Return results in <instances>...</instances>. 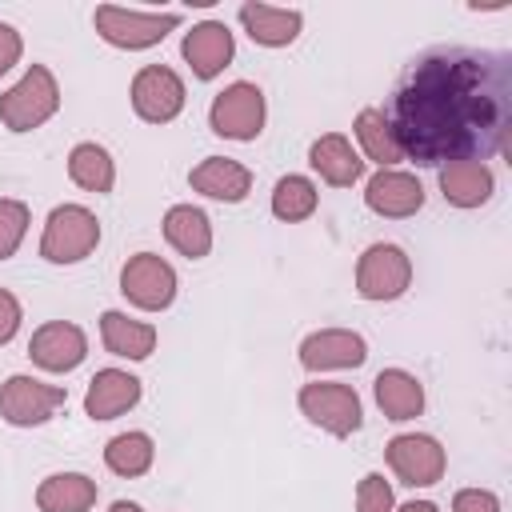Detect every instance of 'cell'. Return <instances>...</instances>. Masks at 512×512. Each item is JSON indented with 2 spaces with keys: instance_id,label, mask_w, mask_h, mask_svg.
I'll list each match as a JSON object with an SVG mask.
<instances>
[{
  "instance_id": "obj_24",
  "label": "cell",
  "mask_w": 512,
  "mask_h": 512,
  "mask_svg": "<svg viewBox=\"0 0 512 512\" xmlns=\"http://www.w3.org/2000/svg\"><path fill=\"white\" fill-rule=\"evenodd\" d=\"M96 480L84 472H52L36 488V508L40 512H92L96 504Z\"/></svg>"
},
{
  "instance_id": "obj_11",
  "label": "cell",
  "mask_w": 512,
  "mask_h": 512,
  "mask_svg": "<svg viewBox=\"0 0 512 512\" xmlns=\"http://www.w3.org/2000/svg\"><path fill=\"white\" fill-rule=\"evenodd\" d=\"M128 96H132L136 116L148 120V124H172V120L184 112V100H188L184 80H180L168 64H144V68L132 76Z\"/></svg>"
},
{
  "instance_id": "obj_32",
  "label": "cell",
  "mask_w": 512,
  "mask_h": 512,
  "mask_svg": "<svg viewBox=\"0 0 512 512\" xmlns=\"http://www.w3.org/2000/svg\"><path fill=\"white\" fill-rule=\"evenodd\" d=\"M20 320H24L20 300H16L8 288H0V344H8V340L20 332Z\"/></svg>"
},
{
  "instance_id": "obj_28",
  "label": "cell",
  "mask_w": 512,
  "mask_h": 512,
  "mask_svg": "<svg viewBox=\"0 0 512 512\" xmlns=\"http://www.w3.org/2000/svg\"><path fill=\"white\" fill-rule=\"evenodd\" d=\"M316 204H320V192H316V184H312L308 176L288 172V176H280L276 188H272V216L284 220V224L308 220V216L316 212Z\"/></svg>"
},
{
  "instance_id": "obj_20",
  "label": "cell",
  "mask_w": 512,
  "mask_h": 512,
  "mask_svg": "<svg viewBox=\"0 0 512 512\" xmlns=\"http://www.w3.org/2000/svg\"><path fill=\"white\" fill-rule=\"evenodd\" d=\"M100 344L120 360H148L156 352V324L108 308L100 312Z\"/></svg>"
},
{
  "instance_id": "obj_29",
  "label": "cell",
  "mask_w": 512,
  "mask_h": 512,
  "mask_svg": "<svg viewBox=\"0 0 512 512\" xmlns=\"http://www.w3.org/2000/svg\"><path fill=\"white\" fill-rule=\"evenodd\" d=\"M28 220H32V212H28L24 200L0 196V260L16 256V248H20L24 236H28Z\"/></svg>"
},
{
  "instance_id": "obj_27",
  "label": "cell",
  "mask_w": 512,
  "mask_h": 512,
  "mask_svg": "<svg viewBox=\"0 0 512 512\" xmlns=\"http://www.w3.org/2000/svg\"><path fill=\"white\" fill-rule=\"evenodd\" d=\"M152 460H156V444H152V436L148 432H120V436H112L108 444H104V464H108V472H116V476H124V480H136V476H144L148 468H152Z\"/></svg>"
},
{
  "instance_id": "obj_18",
  "label": "cell",
  "mask_w": 512,
  "mask_h": 512,
  "mask_svg": "<svg viewBox=\"0 0 512 512\" xmlns=\"http://www.w3.org/2000/svg\"><path fill=\"white\" fill-rule=\"evenodd\" d=\"M188 184L192 192L208 196V200H220V204H240L248 200L252 192V172L248 164L232 160V156H204L192 172H188Z\"/></svg>"
},
{
  "instance_id": "obj_15",
  "label": "cell",
  "mask_w": 512,
  "mask_h": 512,
  "mask_svg": "<svg viewBox=\"0 0 512 512\" xmlns=\"http://www.w3.org/2000/svg\"><path fill=\"white\" fill-rule=\"evenodd\" d=\"M180 56L188 60L192 76L216 80V76L232 64V56H236V36H232V28H228L224 20H200V24H192V28L184 32Z\"/></svg>"
},
{
  "instance_id": "obj_4",
  "label": "cell",
  "mask_w": 512,
  "mask_h": 512,
  "mask_svg": "<svg viewBox=\"0 0 512 512\" xmlns=\"http://www.w3.org/2000/svg\"><path fill=\"white\" fill-rule=\"evenodd\" d=\"M92 24L104 44L124 48V52H144L160 44L172 28H180V12H144V8H124V4H100L92 12Z\"/></svg>"
},
{
  "instance_id": "obj_1",
  "label": "cell",
  "mask_w": 512,
  "mask_h": 512,
  "mask_svg": "<svg viewBox=\"0 0 512 512\" xmlns=\"http://www.w3.org/2000/svg\"><path fill=\"white\" fill-rule=\"evenodd\" d=\"M400 156L424 168L504 152L512 132V56L480 48H432L384 108Z\"/></svg>"
},
{
  "instance_id": "obj_21",
  "label": "cell",
  "mask_w": 512,
  "mask_h": 512,
  "mask_svg": "<svg viewBox=\"0 0 512 512\" xmlns=\"http://www.w3.org/2000/svg\"><path fill=\"white\" fill-rule=\"evenodd\" d=\"M440 192L452 208H480L496 192V176L484 160H452L440 168Z\"/></svg>"
},
{
  "instance_id": "obj_10",
  "label": "cell",
  "mask_w": 512,
  "mask_h": 512,
  "mask_svg": "<svg viewBox=\"0 0 512 512\" xmlns=\"http://www.w3.org/2000/svg\"><path fill=\"white\" fill-rule=\"evenodd\" d=\"M384 460H388L392 476L400 484H408V488H432L444 476V468H448V456H444L440 440L428 436V432H400V436H392L384 444Z\"/></svg>"
},
{
  "instance_id": "obj_19",
  "label": "cell",
  "mask_w": 512,
  "mask_h": 512,
  "mask_svg": "<svg viewBox=\"0 0 512 512\" xmlns=\"http://www.w3.org/2000/svg\"><path fill=\"white\" fill-rule=\"evenodd\" d=\"M240 24L252 36V44L260 48H288L300 28H304V12L300 8H276V4H240Z\"/></svg>"
},
{
  "instance_id": "obj_25",
  "label": "cell",
  "mask_w": 512,
  "mask_h": 512,
  "mask_svg": "<svg viewBox=\"0 0 512 512\" xmlns=\"http://www.w3.org/2000/svg\"><path fill=\"white\" fill-rule=\"evenodd\" d=\"M352 132H356V144H360V160L364 164L372 160L376 168H396L404 160L384 108H360L356 120H352Z\"/></svg>"
},
{
  "instance_id": "obj_26",
  "label": "cell",
  "mask_w": 512,
  "mask_h": 512,
  "mask_svg": "<svg viewBox=\"0 0 512 512\" xmlns=\"http://www.w3.org/2000/svg\"><path fill=\"white\" fill-rule=\"evenodd\" d=\"M68 180L76 188H84V192H96V196L112 192L116 188V160H112V152L104 144H96V140H80L68 152Z\"/></svg>"
},
{
  "instance_id": "obj_23",
  "label": "cell",
  "mask_w": 512,
  "mask_h": 512,
  "mask_svg": "<svg viewBox=\"0 0 512 512\" xmlns=\"http://www.w3.org/2000/svg\"><path fill=\"white\" fill-rule=\"evenodd\" d=\"M160 228H164V240H168L180 256H188V260H204V256L212 252V220H208V212L196 208V204H172V208L164 212Z\"/></svg>"
},
{
  "instance_id": "obj_35",
  "label": "cell",
  "mask_w": 512,
  "mask_h": 512,
  "mask_svg": "<svg viewBox=\"0 0 512 512\" xmlns=\"http://www.w3.org/2000/svg\"><path fill=\"white\" fill-rule=\"evenodd\" d=\"M108 512H144V508H140L136 500H112V504H108Z\"/></svg>"
},
{
  "instance_id": "obj_17",
  "label": "cell",
  "mask_w": 512,
  "mask_h": 512,
  "mask_svg": "<svg viewBox=\"0 0 512 512\" xmlns=\"http://www.w3.org/2000/svg\"><path fill=\"white\" fill-rule=\"evenodd\" d=\"M308 164H312V172H316L324 184H332V188H352V184L364 180V160H360V152L352 148V140H348L344 132H324V136H316V140L308 144Z\"/></svg>"
},
{
  "instance_id": "obj_9",
  "label": "cell",
  "mask_w": 512,
  "mask_h": 512,
  "mask_svg": "<svg viewBox=\"0 0 512 512\" xmlns=\"http://www.w3.org/2000/svg\"><path fill=\"white\" fill-rule=\"evenodd\" d=\"M176 268L160 252H136L120 268V292L140 312H164L176 300Z\"/></svg>"
},
{
  "instance_id": "obj_8",
  "label": "cell",
  "mask_w": 512,
  "mask_h": 512,
  "mask_svg": "<svg viewBox=\"0 0 512 512\" xmlns=\"http://www.w3.org/2000/svg\"><path fill=\"white\" fill-rule=\"evenodd\" d=\"M412 288V256L400 244H368L356 260V292L372 304L400 300Z\"/></svg>"
},
{
  "instance_id": "obj_16",
  "label": "cell",
  "mask_w": 512,
  "mask_h": 512,
  "mask_svg": "<svg viewBox=\"0 0 512 512\" xmlns=\"http://www.w3.org/2000/svg\"><path fill=\"white\" fill-rule=\"evenodd\" d=\"M140 392H144V384L128 368H100L84 388V416L88 420H116L140 404Z\"/></svg>"
},
{
  "instance_id": "obj_12",
  "label": "cell",
  "mask_w": 512,
  "mask_h": 512,
  "mask_svg": "<svg viewBox=\"0 0 512 512\" xmlns=\"http://www.w3.org/2000/svg\"><path fill=\"white\" fill-rule=\"evenodd\" d=\"M300 364L308 372H340V368H360L368 360V340L352 328H316L300 340L296 348Z\"/></svg>"
},
{
  "instance_id": "obj_2",
  "label": "cell",
  "mask_w": 512,
  "mask_h": 512,
  "mask_svg": "<svg viewBox=\"0 0 512 512\" xmlns=\"http://www.w3.org/2000/svg\"><path fill=\"white\" fill-rule=\"evenodd\" d=\"M60 108V84L48 64H28L24 76L0 92V124L8 132H36Z\"/></svg>"
},
{
  "instance_id": "obj_31",
  "label": "cell",
  "mask_w": 512,
  "mask_h": 512,
  "mask_svg": "<svg viewBox=\"0 0 512 512\" xmlns=\"http://www.w3.org/2000/svg\"><path fill=\"white\" fill-rule=\"evenodd\" d=\"M452 512H500V496L488 488H460L452 496Z\"/></svg>"
},
{
  "instance_id": "obj_6",
  "label": "cell",
  "mask_w": 512,
  "mask_h": 512,
  "mask_svg": "<svg viewBox=\"0 0 512 512\" xmlns=\"http://www.w3.org/2000/svg\"><path fill=\"white\" fill-rule=\"evenodd\" d=\"M264 120H268V100H264L260 84H252V80L228 84L208 104V128L216 136H224V140L248 144V140H256L264 132Z\"/></svg>"
},
{
  "instance_id": "obj_34",
  "label": "cell",
  "mask_w": 512,
  "mask_h": 512,
  "mask_svg": "<svg viewBox=\"0 0 512 512\" xmlns=\"http://www.w3.org/2000/svg\"><path fill=\"white\" fill-rule=\"evenodd\" d=\"M392 512H440L432 500H408V504H396Z\"/></svg>"
},
{
  "instance_id": "obj_13",
  "label": "cell",
  "mask_w": 512,
  "mask_h": 512,
  "mask_svg": "<svg viewBox=\"0 0 512 512\" xmlns=\"http://www.w3.org/2000/svg\"><path fill=\"white\" fill-rule=\"evenodd\" d=\"M364 204L384 220H408L424 208V184L404 168H376L364 180Z\"/></svg>"
},
{
  "instance_id": "obj_14",
  "label": "cell",
  "mask_w": 512,
  "mask_h": 512,
  "mask_svg": "<svg viewBox=\"0 0 512 512\" xmlns=\"http://www.w3.org/2000/svg\"><path fill=\"white\" fill-rule=\"evenodd\" d=\"M28 356H32L36 368L60 376V372H72V368L84 364V356H88V336H84V328L72 324V320H48V324H40V328L32 332Z\"/></svg>"
},
{
  "instance_id": "obj_22",
  "label": "cell",
  "mask_w": 512,
  "mask_h": 512,
  "mask_svg": "<svg viewBox=\"0 0 512 512\" xmlns=\"http://www.w3.org/2000/svg\"><path fill=\"white\" fill-rule=\"evenodd\" d=\"M372 396H376V408L384 412V420H396V424L416 420L424 412V384L408 368H384V372H376Z\"/></svg>"
},
{
  "instance_id": "obj_3",
  "label": "cell",
  "mask_w": 512,
  "mask_h": 512,
  "mask_svg": "<svg viewBox=\"0 0 512 512\" xmlns=\"http://www.w3.org/2000/svg\"><path fill=\"white\" fill-rule=\"evenodd\" d=\"M100 244V220L84 204H56L40 232V256L48 264H80Z\"/></svg>"
},
{
  "instance_id": "obj_33",
  "label": "cell",
  "mask_w": 512,
  "mask_h": 512,
  "mask_svg": "<svg viewBox=\"0 0 512 512\" xmlns=\"http://www.w3.org/2000/svg\"><path fill=\"white\" fill-rule=\"evenodd\" d=\"M20 56H24V40H20V32H16L12 24L0 20V76L12 72V68L20 64Z\"/></svg>"
},
{
  "instance_id": "obj_5",
  "label": "cell",
  "mask_w": 512,
  "mask_h": 512,
  "mask_svg": "<svg viewBox=\"0 0 512 512\" xmlns=\"http://www.w3.org/2000/svg\"><path fill=\"white\" fill-rule=\"evenodd\" d=\"M296 404H300L308 424H316L320 432H328L336 440H348L364 424V404H360L356 388L340 384V380H312V384H304Z\"/></svg>"
},
{
  "instance_id": "obj_7",
  "label": "cell",
  "mask_w": 512,
  "mask_h": 512,
  "mask_svg": "<svg viewBox=\"0 0 512 512\" xmlns=\"http://www.w3.org/2000/svg\"><path fill=\"white\" fill-rule=\"evenodd\" d=\"M68 404V392L60 384H48L28 372H12L0 384V420L12 428H36L48 424Z\"/></svg>"
},
{
  "instance_id": "obj_30",
  "label": "cell",
  "mask_w": 512,
  "mask_h": 512,
  "mask_svg": "<svg viewBox=\"0 0 512 512\" xmlns=\"http://www.w3.org/2000/svg\"><path fill=\"white\" fill-rule=\"evenodd\" d=\"M352 504H356V512H392L396 508V496H392V484L380 472H364L356 480Z\"/></svg>"
}]
</instances>
